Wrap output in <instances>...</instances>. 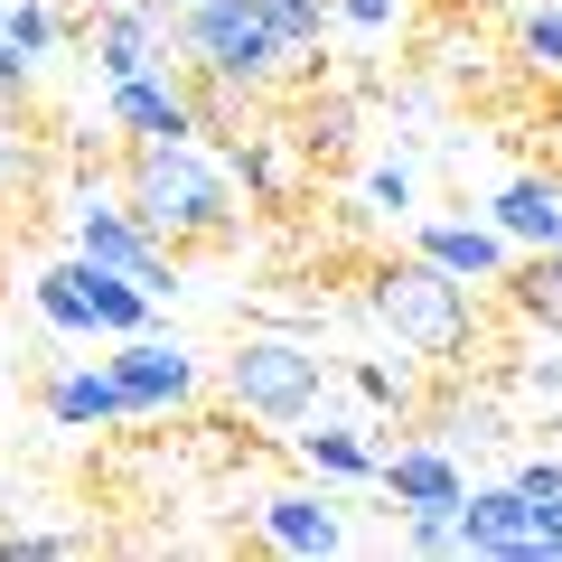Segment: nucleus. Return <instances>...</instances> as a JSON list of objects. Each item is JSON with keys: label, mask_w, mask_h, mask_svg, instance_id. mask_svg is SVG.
Instances as JSON below:
<instances>
[{"label": "nucleus", "mask_w": 562, "mask_h": 562, "mask_svg": "<svg viewBox=\"0 0 562 562\" xmlns=\"http://www.w3.org/2000/svg\"><path fill=\"white\" fill-rule=\"evenodd\" d=\"M235 179L254 188L262 206L291 198V160H281V140H272V132H235Z\"/></svg>", "instance_id": "nucleus-17"}, {"label": "nucleus", "mask_w": 562, "mask_h": 562, "mask_svg": "<svg viewBox=\"0 0 562 562\" xmlns=\"http://www.w3.org/2000/svg\"><path fill=\"white\" fill-rule=\"evenodd\" d=\"M254 10H262V29H272L291 57H301V47H319V29H328V0H254Z\"/></svg>", "instance_id": "nucleus-20"}, {"label": "nucleus", "mask_w": 562, "mask_h": 562, "mask_svg": "<svg viewBox=\"0 0 562 562\" xmlns=\"http://www.w3.org/2000/svg\"><path fill=\"white\" fill-rule=\"evenodd\" d=\"M319 384H328V366L301 338H244L235 366H225V394L262 422H310L319 413Z\"/></svg>", "instance_id": "nucleus-5"}, {"label": "nucleus", "mask_w": 562, "mask_h": 562, "mask_svg": "<svg viewBox=\"0 0 562 562\" xmlns=\"http://www.w3.org/2000/svg\"><path fill=\"white\" fill-rule=\"evenodd\" d=\"M366 198H375V206H394V216H403V206H413V179H403V169H375V179H366Z\"/></svg>", "instance_id": "nucleus-26"}, {"label": "nucleus", "mask_w": 562, "mask_h": 562, "mask_svg": "<svg viewBox=\"0 0 562 562\" xmlns=\"http://www.w3.org/2000/svg\"><path fill=\"white\" fill-rule=\"evenodd\" d=\"M497 10H516V0H497Z\"/></svg>", "instance_id": "nucleus-30"}, {"label": "nucleus", "mask_w": 562, "mask_h": 562, "mask_svg": "<svg viewBox=\"0 0 562 562\" xmlns=\"http://www.w3.org/2000/svg\"><path fill=\"white\" fill-rule=\"evenodd\" d=\"M47 413L66 422V431H85V422H122V384H113V366H85V375H57L47 384Z\"/></svg>", "instance_id": "nucleus-16"}, {"label": "nucleus", "mask_w": 562, "mask_h": 562, "mask_svg": "<svg viewBox=\"0 0 562 562\" xmlns=\"http://www.w3.org/2000/svg\"><path fill=\"white\" fill-rule=\"evenodd\" d=\"M132 216L179 254V244L235 235V188L198 140H132Z\"/></svg>", "instance_id": "nucleus-1"}, {"label": "nucleus", "mask_w": 562, "mask_h": 562, "mask_svg": "<svg viewBox=\"0 0 562 562\" xmlns=\"http://www.w3.org/2000/svg\"><path fill=\"white\" fill-rule=\"evenodd\" d=\"M113 384H122V413H169V403H188L198 366H188L179 347H160V338H122Z\"/></svg>", "instance_id": "nucleus-8"}, {"label": "nucleus", "mask_w": 562, "mask_h": 562, "mask_svg": "<svg viewBox=\"0 0 562 562\" xmlns=\"http://www.w3.org/2000/svg\"><path fill=\"white\" fill-rule=\"evenodd\" d=\"M525 562H562V497L535 506V543H525Z\"/></svg>", "instance_id": "nucleus-23"}, {"label": "nucleus", "mask_w": 562, "mask_h": 562, "mask_svg": "<svg viewBox=\"0 0 562 562\" xmlns=\"http://www.w3.org/2000/svg\"><path fill=\"white\" fill-rule=\"evenodd\" d=\"M57 10H47V0H10V20H0V38L20 47V57H47V47H57Z\"/></svg>", "instance_id": "nucleus-22"}, {"label": "nucleus", "mask_w": 562, "mask_h": 562, "mask_svg": "<svg viewBox=\"0 0 562 562\" xmlns=\"http://www.w3.org/2000/svg\"><path fill=\"white\" fill-rule=\"evenodd\" d=\"M516 57L543 76L562 66V0H516Z\"/></svg>", "instance_id": "nucleus-18"}, {"label": "nucleus", "mask_w": 562, "mask_h": 562, "mask_svg": "<svg viewBox=\"0 0 562 562\" xmlns=\"http://www.w3.org/2000/svg\"><path fill=\"white\" fill-rule=\"evenodd\" d=\"M487 216H497L506 244H562V179H535V169H525V179L497 188Z\"/></svg>", "instance_id": "nucleus-10"}, {"label": "nucleus", "mask_w": 562, "mask_h": 562, "mask_svg": "<svg viewBox=\"0 0 562 562\" xmlns=\"http://www.w3.org/2000/svg\"><path fill=\"white\" fill-rule=\"evenodd\" d=\"M262 535H272L281 553H338V516H328V497H301V487L262 497Z\"/></svg>", "instance_id": "nucleus-13"}, {"label": "nucleus", "mask_w": 562, "mask_h": 562, "mask_svg": "<svg viewBox=\"0 0 562 562\" xmlns=\"http://www.w3.org/2000/svg\"><path fill=\"white\" fill-rule=\"evenodd\" d=\"M150 57H160V20H150V0H140V10H103V20H94V66H103V76H140Z\"/></svg>", "instance_id": "nucleus-15"}, {"label": "nucleus", "mask_w": 562, "mask_h": 562, "mask_svg": "<svg viewBox=\"0 0 562 562\" xmlns=\"http://www.w3.org/2000/svg\"><path fill=\"white\" fill-rule=\"evenodd\" d=\"M301 460L319 469V479H375V450L347 441V431H301Z\"/></svg>", "instance_id": "nucleus-19"}, {"label": "nucleus", "mask_w": 562, "mask_h": 562, "mask_svg": "<svg viewBox=\"0 0 562 562\" xmlns=\"http://www.w3.org/2000/svg\"><path fill=\"white\" fill-rule=\"evenodd\" d=\"M0 179H10V150H0Z\"/></svg>", "instance_id": "nucleus-29"}, {"label": "nucleus", "mask_w": 562, "mask_h": 562, "mask_svg": "<svg viewBox=\"0 0 562 562\" xmlns=\"http://www.w3.org/2000/svg\"><path fill=\"white\" fill-rule=\"evenodd\" d=\"M38 319L47 328H76V338H140L150 328V291H140L132 272H103V262H57V272H38Z\"/></svg>", "instance_id": "nucleus-4"}, {"label": "nucleus", "mask_w": 562, "mask_h": 562, "mask_svg": "<svg viewBox=\"0 0 562 562\" xmlns=\"http://www.w3.org/2000/svg\"><path fill=\"white\" fill-rule=\"evenodd\" d=\"M375 479L394 487V506H441V497H460V460H441V450L422 441V450H394V460H375Z\"/></svg>", "instance_id": "nucleus-14"}, {"label": "nucleus", "mask_w": 562, "mask_h": 562, "mask_svg": "<svg viewBox=\"0 0 562 562\" xmlns=\"http://www.w3.org/2000/svg\"><path fill=\"white\" fill-rule=\"evenodd\" d=\"M506 310L516 319H543V328H562V244H525V262H506Z\"/></svg>", "instance_id": "nucleus-12"}, {"label": "nucleus", "mask_w": 562, "mask_h": 562, "mask_svg": "<svg viewBox=\"0 0 562 562\" xmlns=\"http://www.w3.org/2000/svg\"><path fill=\"white\" fill-rule=\"evenodd\" d=\"M179 10H198V0H150V20H179Z\"/></svg>", "instance_id": "nucleus-28"}, {"label": "nucleus", "mask_w": 562, "mask_h": 562, "mask_svg": "<svg viewBox=\"0 0 562 562\" xmlns=\"http://www.w3.org/2000/svg\"><path fill=\"white\" fill-rule=\"evenodd\" d=\"M76 254L103 262V272H132L150 301H169V291H179V272H169V244L150 235L132 206H85V216H76Z\"/></svg>", "instance_id": "nucleus-6"}, {"label": "nucleus", "mask_w": 562, "mask_h": 562, "mask_svg": "<svg viewBox=\"0 0 562 562\" xmlns=\"http://www.w3.org/2000/svg\"><path fill=\"white\" fill-rule=\"evenodd\" d=\"M366 310L413 347L422 366H460L469 338H479V310H469V281L441 272L431 254H403V262H375L366 272Z\"/></svg>", "instance_id": "nucleus-2"}, {"label": "nucleus", "mask_w": 562, "mask_h": 562, "mask_svg": "<svg viewBox=\"0 0 562 562\" xmlns=\"http://www.w3.org/2000/svg\"><path fill=\"white\" fill-rule=\"evenodd\" d=\"M403 543H413V553H460V497L403 506Z\"/></svg>", "instance_id": "nucleus-21"}, {"label": "nucleus", "mask_w": 562, "mask_h": 562, "mask_svg": "<svg viewBox=\"0 0 562 562\" xmlns=\"http://www.w3.org/2000/svg\"><path fill=\"white\" fill-rule=\"evenodd\" d=\"M516 487H525L535 506H543V497H562V460H525V469H516Z\"/></svg>", "instance_id": "nucleus-25"}, {"label": "nucleus", "mask_w": 562, "mask_h": 562, "mask_svg": "<svg viewBox=\"0 0 562 562\" xmlns=\"http://www.w3.org/2000/svg\"><path fill=\"white\" fill-rule=\"evenodd\" d=\"M179 38H188V57H198V76L235 85V94L272 85V76H281V57H291V47L262 29L254 0H198V10H179Z\"/></svg>", "instance_id": "nucleus-3"}, {"label": "nucleus", "mask_w": 562, "mask_h": 562, "mask_svg": "<svg viewBox=\"0 0 562 562\" xmlns=\"http://www.w3.org/2000/svg\"><path fill=\"white\" fill-rule=\"evenodd\" d=\"M357 394H366V403H394V413H403V375H394V366H375V357L357 366Z\"/></svg>", "instance_id": "nucleus-24"}, {"label": "nucleus", "mask_w": 562, "mask_h": 562, "mask_svg": "<svg viewBox=\"0 0 562 562\" xmlns=\"http://www.w3.org/2000/svg\"><path fill=\"white\" fill-rule=\"evenodd\" d=\"M328 10H347L357 29H384V20H394V0H328Z\"/></svg>", "instance_id": "nucleus-27"}, {"label": "nucleus", "mask_w": 562, "mask_h": 562, "mask_svg": "<svg viewBox=\"0 0 562 562\" xmlns=\"http://www.w3.org/2000/svg\"><path fill=\"white\" fill-rule=\"evenodd\" d=\"M113 122L132 140H198V103H188L179 85H160L150 66H140V76H113Z\"/></svg>", "instance_id": "nucleus-9"}, {"label": "nucleus", "mask_w": 562, "mask_h": 562, "mask_svg": "<svg viewBox=\"0 0 562 562\" xmlns=\"http://www.w3.org/2000/svg\"><path fill=\"white\" fill-rule=\"evenodd\" d=\"M525 543H535V497H525L516 479L460 487V553H506V562H525Z\"/></svg>", "instance_id": "nucleus-7"}, {"label": "nucleus", "mask_w": 562, "mask_h": 562, "mask_svg": "<svg viewBox=\"0 0 562 562\" xmlns=\"http://www.w3.org/2000/svg\"><path fill=\"white\" fill-rule=\"evenodd\" d=\"M413 254H431L441 272H460V281H497L506 272V235L497 225H422Z\"/></svg>", "instance_id": "nucleus-11"}]
</instances>
